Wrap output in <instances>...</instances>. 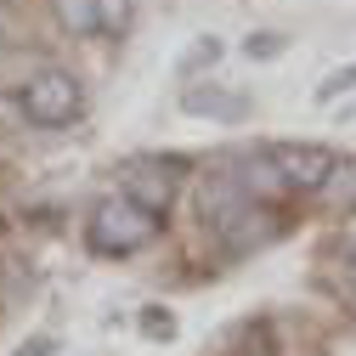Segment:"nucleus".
<instances>
[{"instance_id":"1","label":"nucleus","mask_w":356,"mask_h":356,"mask_svg":"<svg viewBox=\"0 0 356 356\" xmlns=\"http://www.w3.org/2000/svg\"><path fill=\"white\" fill-rule=\"evenodd\" d=\"M164 232V215L142 209L136 198H102L91 209V220H85V243H91V254H108V260H130V254H142L153 238Z\"/></svg>"},{"instance_id":"2","label":"nucleus","mask_w":356,"mask_h":356,"mask_svg":"<svg viewBox=\"0 0 356 356\" xmlns=\"http://www.w3.org/2000/svg\"><path fill=\"white\" fill-rule=\"evenodd\" d=\"M17 102H23V113H29V124H40V130H63V124H74L79 113H85V85L68 74V68H34L23 85H17Z\"/></svg>"},{"instance_id":"3","label":"nucleus","mask_w":356,"mask_h":356,"mask_svg":"<svg viewBox=\"0 0 356 356\" xmlns=\"http://www.w3.org/2000/svg\"><path fill=\"white\" fill-rule=\"evenodd\" d=\"M266 153H272L277 175L289 181V193H305V198H323L334 170H339L334 147H323V142H272Z\"/></svg>"},{"instance_id":"4","label":"nucleus","mask_w":356,"mask_h":356,"mask_svg":"<svg viewBox=\"0 0 356 356\" xmlns=\"http://www.w3.org/2000/svg\"><path fill=\"white\" fill-rule=\"evenodd\" d=\"M175 170H181V164H170V159H130L119 170V193L136 198L153 215H170L175 209V193H181V175H175Z\"/></svg>"},{"instance_id":"5","label":"nucleus","mask_w":356,"mask_h":356,"mask_svg":"<svg viewBox=\"0 0 356 356\" xmlns=\"http://www.w3.org/2000/svg\"><path fill=\"white\" fill-rule=\"evenodd\" d=\"M277 232H283V220L266 209V204H249L243 215H232V220H227V227H215V243H220V254H232V260H238V254L266 249Z\"/></svg>"},{"instance_id":"6","label":"nucleus","mask_w":356,"mask_h":356,"mask_svg":"<svg viewBox=\"0 0 356 356\" xmlns=\"http://www.w3.org/2000/svg\"><path fill=\"white\" fill-rule=\"evenodd\" d=\"M227 175H232V181H238L254 204H266V209L289 198V181L277 175V164H272V153H266V147H260V153H238V159L227 164Z\"/></svg>"},{"instance_id":"7","label":"nucleus","mask_w":356,"mask_h":356,"mask_svg":"<svg viewBox=\"0 0 356 356\" xmlns=\"http://www.w3.org/2000/svg\"><path fill=\"white\" fill-rule=\"evenodd\" d=\"M46 6H51L57 29H63L68 40H91V34H102V0H46Z\"/></svg>"},{"instance_id":"8","label":"nucleus","mask_w":356,"mask_h":356,"mask_svg":"<svg viewBox=\"0 0 356 356\" xmlns=\"http://www.w3.org/2000/svg\"><path fill=\"white\" fill-rule=\"evenodd\" d=\"M181 108L187 113H215V119H243L249 113V97H227L220 85H215V91H209V85H193V91L181 97Z\"/></svg>"},{"instance_id":"9","label":"nucleus","mask_w":356,"mask_h":356,"mask_svg":"<svg viewBox=\"0 0 356 356\" xmlns=\"http://www.w3.org/2000/svg\"><path fill=\"white\" fill-rule=\"evenodd\" d=\"M323 198H328L334 209H356V159L334 170V181H328V193H323Z\"/></svg>"},{"instance_id":"10","label":"nucleus","mask_w":356,"mask_h":356,"mask_svg":"<svg viewBox=\"0 0 356 356\" xmlns=\"http://www.w3.org/2000/svg\"><path fill=\"white\" fill-rule=\"evenodd\" d=\"M23 124H29V113H23L17 91H0V136H17Z\"/></svg>"},{"instance_id":"11","label":"nucleus","mask_w":356,"mask_h":356,"mask_svg":"<svg viewBox=\"0 0 356 356\" xmlns=\"http://www.w3.org/2000/svg\"><path fill=\"white\" fill-rule=\"evenodd\" d=\"M130 29V0H102V34H124Z\"/></svg>"},{"instance_id":"12","label":"nucleus","mask_w":356,"mask_h":356,"mask_svg":"<svg viewBox=\"0 0 356 356\" xmlns=\"http://www.w3.org/2000/svg\"><path fill=\"white\" fill-rule=\"evenodd\" d=\"M142 328H147L153 339H170V334H175V317H164V305H147V317H142Z\"/></svg>"},{"instance_id":"13","label":"nucleus","mask_w":356,"mask_h":356,"mask_svg":"<svg viewBox=\"0 0 356 356\" xmlns=\"http://www.w3.org/2000/svg\"><path fill=\"white\" fill-rule=\"evenodd\" d=\"M350 85H356V68H339V74H328V85H323L317 97H323V102H334V97H345V91H350Z\"/></svg>"},{"instance_id":"14","label":"nucleus","mask_w":356,"mask_h":356,"mask_svg":"<svg viewBox=\"0 0 356 356\" xmlns=\"http://www.w3.org/2000/svg\"><path fill=\"white\" fill-rule=\"evenodd\" d=\"M243 51H249V57L260 63V57H277V51H283V40H277V34H254V40H249Z\"/></svg>"},{"instance_id":"15","label":"nucleus","mask_w":356,"mask_h":356,"mask_svg":"<svg viewBox=\"0 0 356 356\" xmlns=\"http://www.w3.org/2000/svg\"><path fill=\"white\" fill-rule=\"evenodd\" d=\"M51 350H57V339H51V334H34V339H23L12 356H51Z\"/></svg>"},{"instance_id":"16","label":"nucleus","mask_w":356,"mask_h":356,"mask_svg":"<svg viewBox=\"0 0 356 356\" xmlns=\"http://www.w3.org/2000/svg\"><path fill=\"white\" fill-rule=\"evenodd\" d=\"M209 57H220V40H204V46H198V51H193V57H187V68H204V63H209Z\"/></svg>"},{"instance_id":"17","label":"nucleus","mask_w":356,"mask_h":356,"mask_svg":"<svg viewBox=\"0 0 356 356\" xmlns=\"http://www.w3.org/2000/svg\"><path fill=\"white\" fill-rule=\"evenodd\" d=\"M345 300L356 305V266H350V277H345Z\"/></svg>"},{"instance_id":"18","label":"nucleus","mask_w":356,"mask_h":356,"mask_svg":"<svg viewBox=\"0 0 356 356\" xmlns=\"http://www.w3.org/2000/svg\"><path fill=\"white\" fill-rule=\"evenodd\" d=\"M345 254H350V266H356V232H350V243H345Z\"/></svg>"}]
</instances>
